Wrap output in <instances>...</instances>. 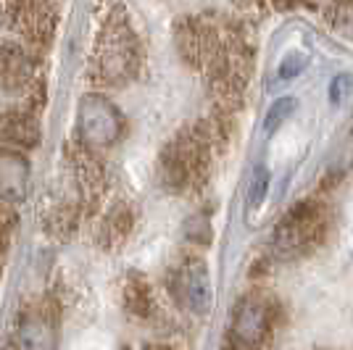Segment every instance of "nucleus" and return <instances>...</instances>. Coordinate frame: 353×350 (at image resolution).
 I'll list each match as a JSON object with an SVG mask.
<instances>
[{
  "mask_svg": "<svg viewBox=\"0 0 353 350\" xmlns=\"http://www.w3.org/2000/svg\"><path fill=\"white\" fill-rule=\"evenodd\" d=\"M77 134L90 150H105L124 134V116L103 95H85L77 108Z\"/></svg>",
  "mask_w": 353,
  "mask_h": 350,
  "instance_id": "obj_1",
  "label": "nucleus"
},
{
  "mask_svg": "<svg viewBox=\"0 0 353 350\" xmlns=\"http://www.w3.org/2000/svg\"><path fill=\"white\" fill-rule=\"evenodd\" d=\"M137 66V45L124 21L105 24L95 48V72L103 82L121 85L132 76Z\"/></svg>",
  "mask_w": 353,
  "mask_h": 350,
  "instance_id": "obj_2",
  "label": "nucleus"
},
{
  "mask_svg": "<svg viewBox=\"0 0 353 350\" xmlns=\"http://www.w3.org/2000/svg\"><path fill=\"white\" fill-rule=\"evenodd\" d=\"M324 232V214L316 203H301L290 208V214L274 229L272 245L280 256H295L301 250L311 248L319 234Z\"/></svg>",
  "mask_w": 353,
  "mask_h": 350,
  "instance_id": "obj_3",
  "label": "nucleus"
},
{
  "mask_svg": "<svg viewBox=\"0 0 353 350\" xmlns=\"http://www.w3.org/2000/svg\"><path fill=\"white\" fill-rule=\"evenodd\" d=\"M272 329V306L259 295H248L237 303L230 329L227 345L230 350H259Z\"/></svg>",
  "mask_w": 353,
  "mask_h": 350,
  "instance_id": "obj_4",
  "label": "nucleus"
},
{
  "mask_svg": "<svg viewBox=\"0 0 353 350\" xmlns=\"http://www.w3.org/2000/svg\"><path fill=\"white\" fill-rule=\"evenodd\" d=\"M169 292L188 313L203 316L214 300V287L208 279L206 263L198 258H185L176 263L169 274Z\"/></svg>",
  "mask_w": 353,
  "mask_h": 350,
  "instance_id": "obj_5",
  "label": "nucleus"
},
{
  "mask_svg": "<svg viewBox=\"0 0 353 350\" xmlns=\"http://www.w3.org/2000/svg\"><path fill=\"white\" fill-rule=\"evenodd\" d=\"M56 345V327L53 319L43 311H32L19 319L16 332L11 337V350H53Z\"/></svg>",
  "mask_w": 353,
  "mask_h": 350,
  "instance_id": "obj_6",
  "label": "nucleus"
},
{
  "mask_svg": "<svg viewBox=\"0 0 353 350\" xmlns=\"http://www.w3.org/2000/svg\"><path fill=\"white\" fill-rule=\"evenodd\" d=\"M30 185V161L21 156V150L0 147V200H19L24 198Z\"/></svg>",
  "mask_w": 353,
  "mask_h": 350,
  "instance_id": "obj_7",
  "label": "nucleus"
},
{
  "mask_svg": "<svg viewBox=\"0 0 353 350\" xmlns=\"http://www.w3.org/2000/svg\"><path fill=\"white\" fill-rule=\"evenodd\" d=\"M32 79V59L19 43L0 45V85L8 90L24 88Z\"/></svg>",
  "mask_w": 353,
  "mask_h": 350,
  "instance_id": "obj_8",
  "label": "nucleus"
},
{
  "mask_svg": "<svg viewBox=\"0 0 353 350\" xmlns=\"http://www.w3.org/2000/svg\"><path fill=\"white\" fill-rule=\"evenodd\" d=\"M40 132H37V121L27 114H14L6 111L0 114V145L6 150H16V147H30L37 143Z\"/></svg>",
  "mask_w": 353,
  "mask_h": 350,
  "instance_id": "obj_9",
  "label": "nucleus"
},
{
  "mask_svg": "<svg viewBox=\"0 0 353 350\" xmlns=\"http://www.w3.org/2000/svg\"><path fill=\"white\" fill-rule=\"evenodd\" d=\"M150 303H153L150 287L143 285V282H132V285H130V295H127V306L132 308L134 313H148Z\"/></svg>",
  "mask_w": 353,
  "mask_h": 350,
  "instance_id": "obj_10",
  "label": "nucleus"
},
{
  "mask_svg": "<svg viewBox=\"0 0 353 350\" xmlns=\"http://www.w3.org/2000/svg\"><path fill=\"white\" fill-rule=\"evenodd\" d=\"M266 187H269V176H266L264 169H259L253 174V182H250V192H248V208H259L261 200L266 198Z\"/></svg>",
  "mask_w": 353,
  "mask_h": 350,
  "instance_id": "obj_11",
  "label": "nucleus"
},
{
  "mask_svg": "<svg viewBox=\"0 0 353 350\" xmlns=\"http://www.w3.org/2000/svg\"><path fill=\"white\" fill-rule=\"evenodd\" d=\"M293 105L295 103L290 101V98H282V101L274 103V108L266 114V132H272V130H277L285 119L290 116V111H293Z\"/></svg>",
  "mask_w": 353,
  "mask_h": 350,
  "instance_id": "obj_12",
  "label": "nucleus"
},
{
  "mask_svg": "<svg viewBox=\"0 0 353 350\" xmlns=\"http://www.w3.org/2000/svg\"><path fill=\"white\" fill-rule=\"evenodd\" d=\"M351 85H353L351 76H335L332 90H330V98H332V103L343 101V95H348V92H351Z\"/></svg>",
  "mask_w": 353,
  "mask_h": 350,
  "instance_id": "obj_13",
  "label": "nucleus"
},
{
  "mask_svg": "<svg viewBox=\"0 0 353 350\" xmlns=\"http://www.w3.org/2000/svg\"><path fill=\"white\" fill-rule=\"evenodd\" d=\"M130 350H169V348H163V345H148V342H143V345H132Z\"/></svg>",
  "mask_w": 353,
  "mask_h": 350,
  "instance_id": "obj_14",
  "label": "nucleus"
}]
</instances>
